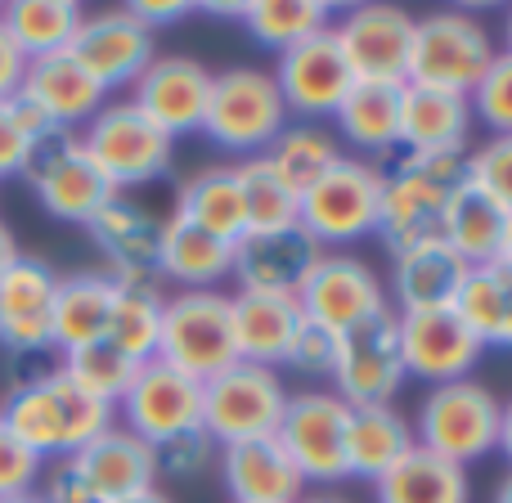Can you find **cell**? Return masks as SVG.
Here are the masks:
<instances>
[{"instance_id": "1", "label": "cell", "mask_w": 512, "mask_h": 503, "mask_svg": "<svg viewBox=\"0 0 512 503\" xmlns=\"http://www.w3.org/2000/svg\"><path fill=\"white\" fill-rule=\"evenodd\" d=\"M113 423L117 409L108 400L90 396L86 387H77L59 364L14 382L5 391V400H0V427L14 432L41 463L72 459Z\"/></svg>"}, {"instance_id": "2", "label": "cell", "mask_w": 512, "mask_h": 503, "mask_svg": "<svg viewBox=\"0 0 512 503\" xmlns=\"http://www.w3.org/2000/svg\"><path fill=\"white\" fill-rule=\"evenodd\" d=\"M459 185L463 153H396L382 167V207L373 239L391 256L418 243H436Z\"/></svg>"}, {"instance_id": "3", "label": "cell", "mask_w": 512, "mask_h": 503, "mask_svg": "<svg viewBox=\"0 0 512 503\" xmlns=\"http://www.w3.org/2000/svg\"><path fill=\"white\" fill-rule=\"evenodd\" d=\"M382 207V167L364 158H342L297 198V225L324 252H346L373 239Z\"/></svg>"}, {"instance_id": "4", "label": "cell", "mask_w": 512, "mask_h": 503, "mask_svg": "<svg viewBox=\"0 0 512 503\" xmlns=\"http://www.w3.org/2000/svg\"><path fill=\"white\" fill-rule=\"evenodd\" d=\"M499 45L490 27L468 9H436L414 18V41H409V86H432L472 95L486 68L495 63Z\"/></svg>"}, {"instance_id": "5", "label": "cell", "mask_w": 512, "mask_h": 503, "mask_svg": "<svg viewBox=\"0 0 512 503\" xmlns=\"http://www.w3.org/2000/svg\"><path fill=\"white\" fill-rule=\"evenodd\" d=\"M288 108L265 68H225L212 72V95H207L203 135L221 153H234V162L261 158L279 131L288 126Z\"/></svg>"}, {"instance_id": "6", "label": "cell", "mask_w": 512, "mask_h": 503, "mask_svg": "<svg viewBox=\"0 0 512 503\" xmlns=\"http://www.w3.org/2000/svg\"><path fill=\"white\" fill-rule=\"evenodd\" d=\"M499 409L504 400L477 378H459L445 387H427L423 405H418L414 445L441 454V459L472 468L499 445Z\"/></svg>"}, {"instance_id": "7", "label": "cell", "mask_w": 512, "mask_h": 503, "mask_svg": "<svg viewBox=\"0 0 512 503\" xmlns=\"http://www.w3.org/2000/svg\"><path fill=\"white\" fill-rule=\"evenodd\" d=\"M77 135L117 194L162 180L176 158V140L153 126L131 99H108Z\"/></svg>"}, {"instance_id": "8", "label": "cell", "mask_w": 512, "mask_h": 503, "mask_svg": "<svg viewBox=\"0 0 512 503\" xmlns=\"http://www.w3.org/2000/svg\"><path fill=\"white\" fill-rule=\"evenodd\" d=\"M153 360L207 382L221 369L239 360L234 351V319H230V292H176L162 301V328H158V355Z\"/></svg>"}, {"instance_id": "9", "label": "cell", "mask_w": 512, "mask_h": 503, "mask_svg": "<svg viewBox=\"0 0 512 503\" xmlns=\"http://www.w3.org/2000/svg\"><path fill=\"white\" fill-rule=\"evenodd\" d=\"M288 396L292 391L283 387L279 369L234 360L230 369L203 382V432L221 450L239 441H256V436H274Z\"/></svg>"}, {"instance_id": "10", "label": "cell", "mask_w": 512, "mask_h": 503, "mask_svg": "<svg viewBox=\"0 0 512 503\" xmlns=\"http://www.w3.org/2000/svg\"><path fill=\"white\" fill-rule=\"evenodd\" d=\"M32 198L41 203L45 216L63 225H86L108 198H117V189L104 180V171L95 167V158L86 153L77 131H59L32 153L23 171Z\"/></svg>"}, {"instance_id": "11", "label": "cell", "mask_w": 512, "mask_h": 503, "mask_svg": "<svg viewBox=\"0 0 512 503\" xmlns=\"http://www.w3.org/2000/svg\"><path fill=\"white\" fill-rule=\"evenodd\" d=\"M328 378H333V396H342L351 409L391 405L400 396V387L409 382L405 355H400L396 310H382V315L346 328L337 337V355Z\"/></svg>"}, {"instance_id": "12", "label": "cell", "mask_w": 512, "mask_h": 503, "mask_svg": "<svg viewBox=\"0 0 512 503\" xmlns=\"http://www.w3.org/2000/svg\"><path fill=\"white\" fill-rule=\"evenodd\" d=\"M346 418H351V405L324 387L288 396L274 436L288 450V459L297 463L306 486L310 481L333 486V481L346 477Z\"/></svg>"}, {"instance_id": "13", "label": "cell", "mask_w": 512, "mask_h": 503, "mask_svg": "<svg viewBox=\"0 0 512 503\" xmlns=\"http://www.w3.org/2000/svg\"><path fill=\"white\" fill-rule=\"evenodd\" d=\"M117 423L140 441H149L153 450L180 432H198L203 427V382L162 360H144L117 400Z\"/></svg>"}, {"instance_id": "14", "label": "cell", "mask_w": 512, "mask_h": 503, "mask_svg": "<svg viewBox=\"0 0 512 503\" xmlns=\"http://www.w3.org/2000/svg\"><path fill=\"white\" fill-rule=\"evenodd\" d=\"M333 41L342 50L355 81H396L405 86L409 41H414V14L387 0H364L333 18Z\"/></svg>"}, {"instance_id": "15", "label": "cell", "mask_w": 512, "mask_h": 503, "mask_svg": "<svg viewBox=\"0 0 512 503\" xmlns=\"http://www.w3.org/2000/svg\"><path fill=\"white\" fill-rule=\"evenodd\" d=\"M297 306L310 324L328 328V333H337V337H342L346 328L391 310L387 283H382L378 270L355 252H324L319 256V265L310 270V279L301 283V292H297Z\"/></svg>"}, {"instance_id": "16", "label": "cell", "mask_w": 512, "mask_h": 503, "mask_svg": "<svg viewBox=\"0 0 512 503\" xmlns=\"http://www.w3.org/2000/svg\"><path fill=\"white\" fill-rule=\"evenodd\" d=\"M72 59L113 95V90H131L140 72L158 59V32L140 23L126 5L86 14L72 36Z\"/></svg>"}, {"instance_id": "17", "label": "cell", "mask_w": 512, "mask_h": 503, "mask_svg": "<svg viewBox=\"0 0 512 503\" xmlns=\"http://www.w3.org/2000/svg\"><path fill=\"white\" fill-rule=\"evenodd\" d=\"M400 328V355H405V373L427 387H445V382L472 378V369L481 364L486 346L468 333L459 315L450 306L436 310H396Z\"/></svg>"}, {"instance_id": "18", "label": "cell", "mask_w": 512, "mask_h": 503, "mask_svg": "<svg viewBox=\"0 0 512 503\" xmlns=\"http://www.w3.org/2000/svg\"><path fill=\"white\" fill-rule=\"evenodd\" d=\"M270 77H274V86H279L288 117H297V122L333 117L337 104L346 99V90L355 86L333 32H319V36H310V41L283 50Z\"/></svg>"}, {"instance_id": "19", "label": "cell", "mask_w": 512, "mask_h": 503, "mask_svg": "<svg viewBox=\"0 0 512 503\" xmlns=\"http://www.w3.org/2000/svg\"><path fill=\"white\" fill-rule=\"evenodd\" d=\"M207 95H212V68L189 54H158L140 81L131 86V104L149 117L153 126L180 140V135H198L207 117Z\"/></svg>"}, {"instance_id": "20", "label": "cell", "mask_w": 512, "mask_h": 503, "mask_svg": "<svg viewBox=\"0 0 512 503\" xmlns=\"http://www.w3.org/2000/svg\"><path fill=\"white\" fill-rule=\"evenodd\" d=\"M59 292V274L41 256H18L0 274V351L5 355H45L54 351L50 337V310Z\"/></svg>"}, {"instance_id": "21", "label": "cell", "mask_w": 512, "mask_h": 503, "mask_svg": "<svg viewBox=\"0 0 512 503\" xmlns=\"http://www.w3.org/2000/svg\"><path fill=\"white\" fill-rule=\"evenodd\" d=\"M319 248L297 221L274 225V230H248L234 239V274L239 292H279V297H297L301 283L319 265Z\"/></svg>"}, {"instance_id": "22", "label": "cell", "mask_w": 512, "mask_h": 503, "mask_svg": "<svg viewBox=\"0 0 512 503\" xmlns=\"http://www.w3.org/2000/svg\"><path fill=\"white\" fill-rule=\"evenodd\" d=\"M90 243L104 256V270L117 283H158V252H162V216L144 203L117 194L86 221Z\"/></svg>"}, {"instance_id": "23", "label": "cell", "mask_w": 512, "mask_h": 503, "mask_svg": "<svg viewBox=\"0 0 512 503\" xmlns=\"http://www.w3.org/2000/svg\"><path fill=\"white\" fill-rule=\"evenodd\" d=\"M18 99L32 104L50 122V131H81L108 104V90L72 59V50H63L45 54V59H27Z\"/></svg>"}, {"instance_id": "24", "label": "cell", "mask_w": 512, "mask_h": 503, "mask_svg": "<svg viewBox=\"0 0 512 503\" xmlns=\"http://www.w3.org/2000/svg\"><path fill=\"white\" fill-rule=\"evenodd\" d=\"M72 468L90 481L104 503H122L144 490H158L162 472H158V450L149 441H140L135 432H126L122 423H113L108 432H99L86 450L72 454Z\"/></svg>"}, {"instance_id": "25", "label": "cell", "mask_w": 512, "mask_h": 503, "mask_svg": "<svg viewBox=\"0 0 512 503\" xmlns=\"http://www.w3.org/2000/svg\"><path fill=\"white\" fill-rule=\"evenodd\" d=\"M216 468H221V481L234 503H297L306 495V481L279 445V436L225 445L216 454Z\"/></svg>"}, {"instance_id": "26", "label": "cell", "mask_w": 512, "mask_h": 503, "mask_svg": "<svg viewBox=\"0 0 512 503\" xmlns=\"http://www.w3.org/2000/svg\"><path fill=\"white\" fill-rule=\"evenodd\" d=\"M472 122L468 95L400 86V153H468Z\"/></svg>"}, {"instance_id": "27", "label": "cell", "mask_w": 512, "mask_h": 503, "mask_svg": "<svg viewBox=\"0 0 512 503\" xmlns=\"http://www.w3.org/2000/svg\"><path fill=\"white\" fill-rule=\"evenodd\" d=\"M337 144H351L364 162L378 158V167L400 153V86L396 81H355L333 113Z\"/></svg>"}, {"instance_id": "28", "label": "cell", "mask_w": 512, "mask_h": 503, "mask_svg": "<svg viewBox=\"0 0 512 503\" xmlns=\"http://www.w3.org/2000/svg\"><path fill=\"white\" fill-rule=\"evenodd\" d=\"M234 274V243L198 230L194 221L171 212L162 221V252H158V279L180 283V292H207L221 288Z\"/></svg>"}, {"instance_id": "29", "label": "cell", "mask_w": 512, "mask_h": 503, "mask_svg": "<svg viewBox=\"0 0 512 503\" xmlns=\"http://www.w3.org/2000/svg\"><path fill=\"white\" fill-rule=\"evenodd\" d=\"M117 279L108 270H77L59 274V292H54L50 310V337L54 351L68 355L77 346H90L108 333V315H113Z\"/></svg>"}, {"instance_id": "30", "label": "cell", "mask_w": 512, "mask_h": 503, "mask_svg": "<svg viewBox=\"0 0 512 503\" xmlns=\"http://www.w3.org/2000/svg\"><path fill=\"white\" fill-rule=\"evenodd\" d=\"M230 319H234V351H239V360L279 369L283 351H288L292 333L301 324V306L297 297H279V292H234Z\"/></svg>"}, {"instance_id": "31", "label": "cell", "mask_w": 512, "mask_h": 503, "mask_svg": "<svg viewBox=\"0 0 512 503\" xmlns=\"http://www.w3.org/2000/svg\"><path fill=\"white\" fill-rule=\"evenodd\" d=\"M463 274H468V261L436 239L391 256L387 288L400 310H436V306H454V292H459Z\"/></svg>"}, {"instance_id": "32", "label": "cell", "mask_w": 512, "mask_h": 503, "mask_svg": "<svg viewBox=\"0 0 512 503\" xmlns=\"http://www.w3.org/2000/svg\"><path fill=\"white\" fill-rule=\"evenodd\" d=\"M373 490H378V503H472L468 468L423 450V445H409L373 481Z\"/></svg>"}, {"instance_id": "33", "label": "cell", "mask_w": 512, "mask_h": 503, "mask_svg": "<svg viewBox=\"0 0 512 503\" xmlns=\"http://www.w3.org/2000/svg\"><path fill=\"white\" fill-rule=\"evenodd\" d=\"M176 216H185L198 230L216 234V239H225V243L248 234V207H243V185H239L234 162L194 171L176 194Z\"/></svg>"}, {"instance_id": "34", "label": "cell", "mask_w": 512, "mask_h": 503, "mask_svg": "<svg viewBox=\"0 0 512 503\" xmlns=\"http://www.w3.org/2000/svg\"><path fill=\"white\" fill-rule=\"evenodd\" d=\"M414 445V427L396 405H360L346 418V477L378 481Z\"/></svg>"}, {"instance_id": "35", "label": "cell", "mask_w": 512, "mask_h": 503, "mask_svg": "<svg viewBox=\"0 0 512 503\" xmlns=\"http://www.w3.org/2000/svg\"><path fill=\"white\" fill-rule=\"evenodd\" d=\"M504 234H508V212L495 198H486L481 189H472L463 180L459 194L450 198V212H445L441 243L450 252H459L468 265H490L504 252Z\"/></svg>"}, {"instance_id": "36", "label": "cell", "mask_w": 512, "mask_h": 503, "mask_svg": "<svg viewBox=\"0 0 512 503\" xmlns=\"http://www.w3.org/2000/svg\"><path fill=\"white\" fill-rule=\"evenodd\" d=\"M81 18H86V9L77 0H5L0 5V27L9 32L23 59L72 50Z\"/></svg>"}, {"instance_id": "37", "label": "cell", "mask_w": 512, "mask_h": 503, "mask_svg": "<svg viewBox=\"0 0 512 503\" xmlns=\"http://www.w3.org/2000/svg\"><path fill=\"white\" fill-rule=\"evenodd\" d=\"M261 158L270 162L274 176L301 198L337 158H342V144H337V135L319 122H288L279 131V140H274Z\"/></svg>"}, {"instance_id": "38", "label": "cell", "mask_w": 512, "mask_h": 503, "mask_svg": "<svg viewBox=\"0 0 512 503\" xmlns=\"http://www.w3.org/2000/svg\"><path fill=\"white\" fill-rule=\"evenodd\" d=\"M162 288L158 283H117L113 315H108V342L135 364L158 355V328H162Z\"/></svg>"}, {"instance_id": "39", "label": "cell", "mask_w": 512, "mask_h": 503, "mask_svg": "<svg viewBox=\"0 0 512 503\" xmlns=\"http://www.w3.org/2000/svg\"><path fill=\"white\" fill-rule=\"evenodd\" d=\"M243 27L256 45L283 54L292 45L310 41V36L328 32L333 27V9L324 0H252L248 14H243Z\"/></svg>"}, {"instance_id": "40", "label": "cell", "mask_w": 512, "mask_h": 503, "mask_svg": "<svg viewBox=\"0 0 512 503\" xmlns=\"http://www.w3.org/2000/svg\"><path fill=\"white\" fill-rule=\"evenodd\" d=\"M454 315L468 324V333L481 346H504V319H508V265H468L459 292H454Z\"/></svg>"}, {"instance_id": "41", "label": "cell", "mask_w": 512, "mask_h": 503, "mask_svg": "<svg viewBox=\"0 0 512 503\" xmlns=\"http://www.w3.org/2000/svg\"><path fill=\"white\" fill-rule=\"evenodd\" d=\"M59 369L68 373L77 387H86L90 396L108 400V405L117 409V400H122V391L131 387V378H135V369H140V364H135L131 355L117 351L108 337H99V342L68 351V355L59 360Z\"/></svg>"}, {"instance_id": "42", "label": "cell", "mask_w": 512, "mask_h": 503, "mask_svg": "<svg viewBox=\"0 0 512 503\" xmlns=\"http://www.w3.org/2000/svg\"><path fill=\"white\" fill-rule=\"evenodd\" d=\"M243 185V207H248V230H274V225L297 221V194L274 176L265 158H243L234 162Z\"/></svg>"}, {"instance_id": "43", "label": "cell", "mask_w": 512, "mask_h": 503, "mask_svg": "<svg viewBox=\"0 0 512 503\" xmlns=\"http://www.w3.org/2000/svg\"><path fill=\"white\" fill-rule=\"evenodd\" d=\"M50 135H59V131H50V122H45L32 104H23L18 95L0 99V180L23 176L32 153L41 149Z\"/></svg>"}, {"instance_id": "44", "label": "cell", "mask_w": 512, "mask_h": 503, "mask_svg": "<svg viewBox=\"0 0 512 503\" xmlns=\"http://www.w3.org/2000/svg\"><path fill=\"white\" fill-rule=\"evenodd\" d=\"M463 180L512 216V135H490L486 144L463 153Z\"/></svg>"}, {"instance_id": "45", "label": "cell", "mask_w": 512, "mask_h": 503, "mask_svg": "<svg viewBox=\"0 0 512 503\" xmlns=\"http://www.w3.org/2000/svg\"><path fill=\"white\" fill-rule=\"evenodd\" d=\"M468 104H472V117L486 122L490 135H512V54H504V50L495 54V63H490L486 77L477 81Z\"/></svg>"}, {"instance_id": "46", "label": "cell", "mask_w": 512, "mask_h": 503, "mask_svg": "<svg viewBox=\"0 0 512 503\" xmlns=\"http://www.w3.org/2000/svg\"><path fill=\"white\" fill-rule=\"evenodd\" d=\"M333 355H337V333H328V328L310 324L301 315L297 333H292L288 351H283V364L292 373H301V378H328L333 373Z\"/></svg>"}, {"instance_id": "47", "label": "cell", "mask_w": 512, "mask_h": 503, "mask_svg": "<svg viewBox=\"0 0 512 503\" xmlns=\"http://www.w3.org/2000/svg\"><path fill=\"white\" fill-rule=\"evenodd\" d=\"M216 454H221V445H216L203 427H198V432H180V436H171L167 445H158V472L162 477L189 481V477L212 468Z\"/></svg>"}, {"instance_id": "48", "label": "cell", "mask_w": 512, "mask_h": 503, "mask_svg": "<svg viewBox=\"0 0 512 503\" xmlns=\"http://www.w3.org/2000/svg\"><path fill=\"white\" fill-rule=\"evenodd\" d=\"M45 477V463L18 441L14 432L0 427V499H14V495H32Z\"/></svg>"}, {"instance_id": "49", "label": "cell", "mask_w": 512, "mask_h": 503, "mask_svg": "<svg viewBox=\"0 0 512 503\" xmlns=\"http://www.w3.org/2000/svg\"><path fill=\"white\" fill-rule=\"evenodd\" d=\"M36 495H41V503H104L95 490H90V481L81 477L68 459L54 463L50 477H45V486L36 490Z\"/></svg>"}, {"instance_id": "50", "label": "cell", "mask_w": 512, "mask_h": 503, "mask_svg": "<svg viewBox=\"0 0 512 503\" xmlns=\"http://www.w3.org/2000/svg\"><path fill=\"white\" fill-rule=\"evenodd\" d=\"M126 9H131L149 32H162V27H171V23H185V18L194 14V0H131Z\"/></svg>"}, {"instance_id": "51", "label": "cell", "mask_w": 512, "mask_h": 503, "mask_svg": "<svg viewBox=\"0 0 512 503\" xmlns=\"http://www.w3.org/2000/svg\"><path fill=\"white\" fill-rule=\"evenodd\" d=\"M23 72H27V59L18 54V45L9 41L5 27H0V99L18 95V86H23Z\"/></svg>"}, {"instance_id": "52", "label": "cell", "mask_w": 512, "mask_h": 503, "mask_svg": "<svg viewBox=\"0 0 512 503\" xmlns=\"http://www.w3.org/2000/svg\"><path fill=\"white\" fill-rule=\"evenodd\" d=\"M499 454L508 459V468H512V400L504 409H499V445H495Z\"/></svg>"}, {"instance_id": "53", "label": "cell", "mask_w": 512, "mask_h": 503, "mask_svg": "<svg viewBox=\"0 0 512 503\" xmlns=\"http://www.w3.org/2000/svg\"><path fill=\"white\" fill-rule=\"evenodd\" d=\"M18 256H23V252H18V239H14V230H9V225L0 221V274H5L9 265L18 261Z\"/></svg>"}, {"instance_id": "54", "label": "cell", "mask_w": 512, "mask_h": 503, "mask_svg": "<svg viewBox=\"0 0 512 503\" xmlns=\"http://www.w3.org/2000/svg\"><path fill=\"white\" fill-rule=\"evenodd\" d=\"M122 503H176L167 495V490H144V495H131V499H122Z\"/></svg>"}, {"instance_id": "55", "label": "cell", "mask_w": 512, "mask_h": 503, "mask_svg": "<svg viewBox=\"0 0 512 503\" xmlns=\"http://www.w3.org/2000/svg\"><path fill=\"white\" fill-rule=\"evenodd\" d=\"M504 346L512 351V270H508V319H504Z\"/></svg>"}, {"instance_id": "56", "label": "cell", "mask_w": 512, "mask_h": 503, "mask_svg": "<svg viewBox=\"0 0 512 503\" xmlns=\"http://www.w3.org/2000/svg\"><path fill=\"white\" fill-rule=\"evenodd\" d=\"M495 503H512V472L504 481H499V490H495Z\"/></svg>"}, {"instance_id": "57", "label": "cell", "mask_w": 512, "mask_h": 503, "mask_svg": "<svg viewBox=\"0 0 512 503\" xmlns=\"http://www.w3.org/2000/svg\"><path fill=\"white\" fill-rule=\"evenodd\" d=\"M499 261L512 270V216H508V234H504V252H499Z\"/></svg>"}, {"instance_id": "58", "label": "cell", "mask_w": 512, "mask_h": 503, "mask_svg": "<svg viewBox=\"0 0 512 503\" xmlns=\"http://www.w3.org/2000/svg\"><path fill=\"white\" fill-rule=\"evenodd\" d=\"M297 503H351V499H342V495H301Z\"/></svg>"}, {"instance_id": "59", "label": "cell", "mask_w": 512, "mask_h": 503, "mask_svg": "<svg viewBox=\"0 0 512 503\" xmlns=\"http://www.w3.org/2000/svg\"><path fill=\"white\" fill-rule=\"evenodd\" d=\"M0 503H41V495L32 490V495H14V499H0Z\"/></svg>"}, {"instance_id": "60", "label": "cell", "mask_w": 512, "mask_h": 503, "mask_svg": "<svg viewBox=\"0 0 512 503\" xmlns=\"http://www.w3.org/2000/svg\"><path fill=\"white\" fill-rule=\"evenodd\" d=\"M504 36H508V45H504V54H512V9H508V27H504Z\"/></svg>"}]
</instances>
